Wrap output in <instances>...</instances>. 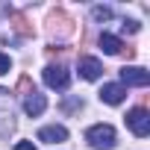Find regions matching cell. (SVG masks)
<instances>
[{
  "label": "cell",
  "mask_w": 150,
  "mask_h": 150,
  "mask_svg": "<svg viewBox=\"0 0 150 150\" xmlns=\"http://www.w3.org/2000/svg\"><path fill=\"white\" fill-rule=\"evenodd\" d=\"M121 56H127V59H132V56H135V47H127V44H124V50H121Z\"/></svg>",
  "instance_id": "d6986e66"
},
{
  "label": "cell",
  "mask_w": 150,
  "mask_h": 150,
  "mask_svg": "<svg viewBox=\"0 0 150 150\" xmlns=\"http://www.w3.org/2000/svg\"><path fill=\"white\" fill-rule=\"evenodd\" d=\"M44 109H47V100H44V94H38V91H35V94H30V97L24 100V112H27L30 118L41 115Z\"/></svg>",
  "instance_id": "30bf717a"
},
{
  "label": "cell",
  "mask_w": 150,
  "mask_h": 150,
  "mask_svg": "<svg viewBox=\"0 0 150 150\" xmlns=\"http://www.w3.org/2000/svg\"><path fill=\"white\" fill-rule=\"evenodd\" d=\"M18 94H24V100H27L30 94H35V86H33L30 77H21V80H18Z\"/></svg>",
  "instance_id": "4fadbf2b"
},
{
  "label": "cell",
  "mask_w": 150,
  "mask_h": 150,
  "mask_svg": "<svg viewBox=\"0 0 150 150\" xmlns=\"http://www.w3.org/2000/svg\"><path fill=\"white\" fill-rule=\"evenodd\" d=\"M15 150H35V144H30V141H18Z\"/></svg>",
  "instance_id": "ac0fdd59"
},
{
  "label": "cell",
  "mask_w": 150,
  "mask_h": 150,
  "mask_svg": "<svg viewBox=\"0 0 150 150\" xmlns=\"http://www.w3.org/2000/svg\"><path fill=\"white\" fill-rule=\"evenodd\" d=\"M38 138L47 141V144H59V141L68 138V129H65V127H44V129L38 132Z\"/></svg>",
  "instance_id": "8fae6325"
},
{
  "label": "cell",
  "mask_w": 150,
  "mask_h": 150,
  "mask_svg": "<svg viewBox=\"0 0 150 150\" xmlns=\"http://www.w3.org/2000/svg\"><path fill=\"white\" fill-rule=\"evenodd\" d=\"M86 141L91 147H97V150H109V147H115V129L109 124H94L86 132Z\"/></svg>",
  "instance_id": "7a4b0ae2"
},
{
  "label": "cell",
  "mask_w": 150,
  "mask_h": 150,
  "mask_svg": "<svg viewBox=\"0 0 150 150\" xmlns=\"http://www.w3.org/2000/svg\"><path fill=\"white\" fill-rule=\"evenodd\" d=\"M121 80H124V86H138V88H144V86L150 83V74H147L144 68L129 65V68H121Z\"/></svg>",
  "instance_id": "8992f818"
},
{
  "label": "cell",
  "mask_w": 150,
  "mask_h": 150,
  "mask_svg": "<svg viewBox=\"0 0 150 150\" xmlns=\"http://www.w3.org/2000/svg\"><path fill=\"white\" fill-rule=\"evenodd\" d=\"M65 112H74V109H83V100H77V97H71V100H65V106H62Z\"/></svg>",
  "instance_id": "9a60e30c"
},
{
  "label": "cell",
  "mask_w": 150,
  "mask_h": 150,
  "mask_svg": "<svg viewBox=\"0 0 150 150\" xmlns=\"http://www.w3.org/2000/svg\"><path fill=\"white\" fill-rule=\"evenodd\" d=\"M124 33H138V21H124Z\"/></svg>",
  "instance_id": "e0dca14e"
},
{
  "label": "cell",
  "mask_w": 150,
  "mask_h": 150,
  "mask_svg": "<svg viewBox=\"0 0 150 150\" xmlns=\"http://www.w3.org/2000/svg\"><path fill=\"white\" fill-rule=\"evenodd\" d=\"M127 127H129L138 138H144V135L150 132V115H147V109H144V106H135V109L127 115Z\"/></svg>",
  "instance_id": "277c9868"
},
{
  "label": "cell",
  "mask_w": 150,
  "mask_h": 150,
  "mask_svg": "<svg viewBox=\"0 0 150 150\" xmlns=\"http://www.w3.org/2000/svg\"><path fill=\"white\" fill-rule=\"evenodd\" d=\"M91 18H94V21H109V18H112V9H109V6H94V9H91Z\"/></svg>",
  "instance_id": "5bb4252c"
},
{
  "label": "cell",
  "mask_w": 150,
  "mask_h": 150,
  "mask_svg": "<svg viewBox=\"0 0 150 150\" xmlns=\"http://www.w3.org/2000/svg\"><path fill=\"white\" fill-rule=\"evenodd\" d=\"M44 83H47L50 88H68L71 74H68L65 65H47V68H44Z\"/></svg>",
  "instance_id": "5b68a950"
},
{
  "label": "cell",
  "mask_w": 150,
  "mask_h": 150,
  "mask_svg": "<svg viewBox=\"0 0 150 150\" xmlns=\"http://www.w3.org/2000/svg\"><path fill=\"white\" fill-rule=\"evenodd\" d=\"M47 33H50L53 38H68V35L74 33V18L65 15L62 9L50 12V15H47Z\"/></svg>",
  "instance_id": "6da1fadb"
},
{
  "label": "cell",
  "mask_w": 150,
  "mask_h": 150,
  "mask_svg": "<svg viewBox=\"0 0 150 150\" xmlns=\"http://www.w3.org/2000/svg\"><path fill=\"white\" fill-rule=\"evenodd\" d=\"M80 74H83L86 80H97L100 74H103V65L97 59H91V56H83L80 59Z\"/></svg>",
  "instance_id": "9c48e42d"
},
{
  "label": "cell",
  "mask_w": 150,
  "mask_h": 150,
  "mask_svg": "<svg viewBox=\"0 0 150 150\" xmlns=\"http://www.w3.org/2000/svg\"><path fill=\"white\" fill-rule=\"evenodd\" d=\"M124 97H127V88H124V86H118V83H106V86L100 88V100H103V103H109V106H118Z\"/></svg>",
  "instance_id": "52a82bcc"
},
{
  "label": "cell",
  "mask_w": 150,
  "mask_h": 150,
  "mask_svg": "<svg viewBox=\"0 0 150 150\" xmlns=\"http://www.w3.org/2000/svg\"><path fill=\"white\" fill-rule=\"evenodd\" d=\"M9 68H12L9 56H6V53H0V74H9Z\"/></svg>",
  "instance_id": "2e32d148"
},
{
  "label": "cell",
  "mask_w": 150,
  "mask_h": 150,
  "mask_svg": "<svg viewBox=\"0 0 150 150\" xmlns=\"http://www.w3.org/2000/svg\"><path fill=\"white\" fill-rule=\"evenodd\" d=\"M15 129V112H12V97L6 88H0V135H9Z\"/></svg>",
  "instance_id": "3957f363"
},
{
  "label": "cell",
  "mask_w": 150,
  "mask_h": 150,
  "mask_svg": "<svg viewBox=\"0 0 150 150\" xmlns=\"http://www.w3.org/2000/svg\"><path fill=\"white\" fill-rule=\"evenodd\" d=\"M9 24H12V30L18 33V35H35V30H33V24L27 21V15L24 12H15V9H9Z\"/></svg>",
  "instance_id": "ba28073f"
},
{
  "label": "cell",
  "mask_w": 150,
  "mask_h": 150,
  "mask_svg": "<svg viewBox=\"0 0 150 150\" xmlns=\"http://www.w3.org/2000/svg\"><path fill=\"white\" fill-rule=\"evenodd\" d=\"M100 50H103V53H109V56H115V53H121V50H124V44H121V38H115V35L103 33V35H100Z\"/></svg>",
  "instance_id": "7c38bea8"
}]
</instances>
